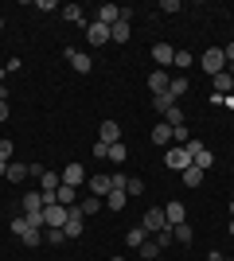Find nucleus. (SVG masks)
Here are the masks:
<instances>
[{"label": "nucleus", "instance_id": "obj_28", "mask_svg": "<svg viewBox=\"0 0 234 261\" xmlns=\"http://www.w3.org/2000/svg\"><path fill=\"white\" fill-rule=\"evenodd\" d=\"M164 125H172V129H179V125H184V109H179V106H172V109H168V113H164Z\"/></svg>", "mask_w": 234, "mask_h": 261}, {"label": "nucleus", "instance_id": "obj_18", "mask_svg": "<svg viewBox=\"0 0 234 261\" xmlns=\"http://www.w3.org/2000/svg\"><path fill=\"white\" fill-rule=\"evenodd\" d=\"M148 141H152V144H168V141H172V125H164V121H160V125L148 133Z\"/></svg>", "mask_w": 234, "mask_h": 261}, {"label": "nucleus", "instance_id": "obj_45", "mask_svg": "<svg viewBox=\"0 0 234 261\" xmlns=\"http://www.w3.org/2000/svg\"><path fill=\"white\" fill-rule=\"evenodd\" d=\"M219 261H234V257H219Z\"/></svg>", "mask_w": 234, "mask_h": 261}, {"label": "nucleus", "instance_id": "obj_44", "mask_svg": "<svg viewBox=\"0 0 234 261\" xmlns=\"http://www.w3.org/2000/svg\"><path fill=\"white\" fill-rule=\"evenodd\" d=\"M110 261H125V257H110Z\"/></svg>", "mask_w": 234, "mask_h": 261}, {"label": "nucleus", "instance_id": "obj_1", "mask_svg": "<svg viewBox=\"0 0 234 261\" xmlns=\"http://www.w3.org/2000/svg\"><path fill=\"white\" fill-rule=\"evenodd\" d=\"M199 66L207 70V74H223V70H226V55H223V47H207V51L199 55Z\"/></svg>", "mask_w": 234, "mask_h": 261}, {"label": "nucleus", "instance_id": "obj_6", "mask_svg": "<svg viewBox=\"0 0 234 261\" xmlns=\"http://www.w3.org/2000/svg\"><path fill=\"white\" fill-rule=\"evenodd\" d=\"M172 59H176V47H172V43H156V47H152V63H156V70L172 66Z\"/></svg>", "mask_w": 234, "mask_h": 261}, {"label": "nucleus", "instance_id": "obj_24", "mask_svg": "<svg viewBox=\"0 0 234 261\" xmlns=\"http://www.w3.org/2000/svg\"><path fill=\"white\" fill-rule=\"evenodd\" d=\"M28 175H32V168H23V164H8V179H12V184H23Z\"/></svg>", "mask_w": 234, "mask_h": 261}, {"label": "nucleus", "instance_id": "obj_26", "mask_svg": "<svg viewBox=\"0 0 234 261\" xmlns=\"http://www.w3.org/2000/svg\"><path fill=\"white\" fill-rule=\"evenodd\" d=\"M172 238H176L179 246H191V226H188V222H179V226H172Z\"/></svg>", "mask_w": 234, "mask_h": 261}, {"label": "nucleus", "instance_id": "obj_19", "mask_svg": "<svg viewBox=\"0 0 234 261\" xmlns=\"http://www.w3.org/2000/svg\"><path fill=\"white\" fill-rule=\"evenodd\" d=\"M55 203H63V207H78V195H74V187H67V184H63V187L55 191Z\"/></svg>", "mask_w": 234, "mask_h": 261}, {"label": "nucleus", "instance_id": "obj_41", "mask_svg": "<svg viewBox=\"0 0 234 261\" xmlns=\"http://www.w3.org/2000/svg\"><path fill=\"white\" fill-rule=\"evenodd\" d=\"M230 238H234V218H230Z\"/></svg>", "mask_w": 234, "mask_h": 261}, {"label": "nucleus", "instance_id": "obj_15", "mask_svg": "<svg viewBox=\"0 0 234 261\" xmlns=\"http://www.w3.org/2000/svg\"><path fill=\"white\" fill-rule=\"evenodd\" d=\"M125 203H129L125 187H110V195H106V207H110V211H125Z\"/></svg>", "mask_w": 234, "mask_h": 261}, {"label": "nucleus", "instance_id": "obj_23", "mask_svg": "<svg viewBox=\"0 0 234 261\" xmlns=\"http://www.w3.org/2000/svg\"><path fill=\"white\" fill-rule=\"evenodd\" d=\"M125 160H129V148H125L121 141L110 144V164H113V168H117V164H125Z\"/></svg>", "mask_w": 234, "mask_h": 261}, {"label": "nucleus", "instance_id": "obj_32", "mask_svg": "<svg viewBox=\"0 0 234 261\" xmlns=\"http://www.w3.org/2000/svg\"><path fill=\"white\" fill-rule=\"evenodd\" d=\"M20 238H23V246H39V242H43V234H39L35 226H28V230L20 234Z\"/></svg>", "mask_w": 234, "mask_h": 261}, {"label": "nucleus", "instance_id": "obj_10", "mask_svg": "<svg viewBox=\"0 0 234 261\" xmlns=\"http://www.w3.org/2000/svg\"><path fill=\"white\" fill-rule=\"evenodd\" d=\"M59 175H63V184H67V187H78L82 179H86V168H82V164H67Z\"/></svg>", "mask_w": 234, "mask_h": 261}, {"label": "nucleus", "instance_id": "obj_27", "mask_svg": "<svg viewBox=\"0 0 234 261\" xmlns=\"http://www.w3.org/2000/svg\"><path fill=\"white\" fill-rule=\"evenodd\" d=\"M137 253H141V261H152V257H160V246H156V242H141V250H137Z\"/></svg>", "mask_w": 234, "mask_h": 261}, {"label": "nucleus", "instance_id": "obj_22", "mask_svg": "<svg viewBox=\"0 0 234 261\" xmlns=\"http://www.w3.org/2000/svg\"><path fill=\"white\" fill-rule=\"evenodd\" d=\"M172 106H176V98H172V94H152V109H156V113H168Z\"/></svg>", "mask_w": 234, "mask_h": 261}, {"label": "nucleus", "instance_id": "obj_5", "mask_svg": "<svg viewBox=\"0 0 234 261\" xmlns=\"http://www.w3.org/2000/svg\"><path fill=\"white\" fill-rule=\"evenodd\" d=\"M145 230H152V234H160V230H168L164 207H148V211H145Z\"/></svg>", "mask_w": 234, "mask_h": 261}, {"label": "nucleus", "instance_id": "obj_36", "mask_svg": "<svg viewBox=\"0 0 234 261\" xmlns=\"http://www.w3.org/2000/svg\"><path fill=\"white\" fill-rule=\"evenodd\" d=\"M94 160H110V144L94 141Z\"/></svg>", "mask_w": 234, "mask_h": 261}, {"label": "nucleus", "instance_id": "obj_13", "mask_svg": "<svg viewBox=\"0 0 234 261\" xmlns=\"http://www.w3.org/2000/svg\"><path fill=\"white\" fill-rule=\"evenodd\" d=\"M215 94H219V98L234 94V70H223V74H215Z\"/></svg>", "mask_w": 234, "mask_h": 261}, {"label": "nucleus", "instance_id": "obj_2", "mask_svg": "<svg viewBox=\"0 0 234 261\" xmlns=\"http://www.w3.org/2000/svg\"><path fill=\"white\" fill-rule=\"evenodd\" d=\"M67 215H70V207H63V203H47V207H43V226L63 230V226H67Z\"/></svg>", "mask_w": 234, "mask_h": 261}, {"label": "nucleus", "instance_id": "obj_35", "mask_svg": "<svg viewBox=\"0 0 234 261\" xmlns=\"http://www.w3.org/2000/svg\"><path fill=\"white\" fill-rule=\"evenodd\" d=\"M156 246H160V250H164V246H172V242H176V238H172V226H168V230H160V234H156Z\"/></svg>", "mask_w": 234, "mask_h": 261}, {"label": "nucleus", "instance_id": "obj_31", "mask_svg": "<svg viewBox=\"0 0 234 261\" xmlns=\"http://www.w3.org/2000/svg\"><path fill=\"white\" fill-rule=\"evenodd\" d=\"M172 63H176L179 70H188V66L195 63V55H191V51H184V47H179V51H176V59H172Z\"/></svg>", "mask_w": 234, "mask_h": 261}, {"label": "nucleus", "instance_id": "obj_42", "mask_svg": "<svg viewBox=\"0 0 234 261\" xmlns=\"http://www.w3.org/2000/svg\"><path fill=\"white\" fill-rule=\"evenodd\" d=\"M230 218H234V199H230Z\"/></svg>", "mask_w": 234, "mask_h": 261}, {"label": "nucleus", "instance_id": "obj_33", "mask_svg": "<svg viewBox=\"0 0 234 261\" xmlns=\"http://www.w3.org/2000/svg\"><path fill=\"white\" fill-rule=\"evenodd\" d=\"M43 242H51V246H63V242H67V234H63V230H55V226H47Z\"/></svg>", "mask_w": 234, "mask_h": 261}, {"label": "nucleus", "instance_id": "obj_9", "mask_svg": "<svg viewBox=\"0 0 234 261\" xmlns=\"http://www.w3.org/2000/svg\"><path fill=\"white\" fill-rule=\"evenodd\" d=\"M98 141H101V144H117V141H121V125H117V121H101Z\"/></svg>", "mask_w": 234, "mask_h": 261}, {"label": "nucleus", "instance_id": "obj_43", "mask_svg": "<svg viewBox=\"0 0 234 261\" xmlns=\"http://www.w3.org/2000/svg\"><path fill=\"white\" fill-rule=\"evenodd\" d=\"M0 32H4V16H0Z\"/></svg>", "mask_w": 234, "mask_h": 261}, {"label": "nucleus", "instance_id": "obj_16", "mask_svg": "<svg viewBox=\"0 0 234 261\" xmlns=\"http://www.w3.org/2000/svg\"><path fill=\"white\" fill-rule=\"evenodd\" d=\"M129 35H133V28H129L125 20H117L110 28V43H129Z\"/></svg>", "mask_w": 234, "mask_h": 261}, {"label": "nucleus", "instance_id": "obj_29", "mask_svg": "<svg viewBox=\"0 0 234 261\" xmlns=\"http://www.w3.org/2000/svg\"><path fill=\"white\" fill-rule=\"evenodd\" d=\"M63 16H67L70 23H82V28H86V16H82V8H78V4H67V8H63Z\"/></svg>", "mask_w": 234, "mask_h": 261}, {"label": "nucleus", "instance_id": "obj_38", "mask_svg": "<svg viewBox=\"0 0 234 261\" xmlns=\"http://www.w3.org/2000/svg\"><path fill=\"white\" fill-rule=\"evenodd\" d=\"M23 230H28V218H12V234H16V238H20V234H23Z\"/></svg>", "mask_w": 234, "mask_h": 261}, {"label": "nucleus", "instance_id": "obj_21", "mask_svg": "<svg viewBox=\"0 0 234 261\" xmlns=\"http://www.w3.org/2000/svg\"><path fill=\"white\" fill-rule=\"evenodd\" d=\"M191 164H195V168H199V172H207V168H211V164H215V156H211V148H199V152L191 156Z\"/></svg>", "mask_w": 234, "mask_h": 261}, {"label": "nucleus", "instance_id": "obj_40", "mask_svg": "<svg viewBox=\"0 0 234 261\" xmlns=\"http://www.w3.org/2000/svg\"><path fill=\"white\" fill-rule=\"evenodd\" d=\"M0 121H8V101H0Z\"/></svg>", "mask_w": 234, "mask_h": 261}, {"label": "nucleus", "instance_id": "obj_7", "mask_svg": "<svg viewBox=\"0 0 234 261\" xmlns=\"http://www.w3.org/2000/svg\"><path fill=\"white\" fill-rule=\"evenodd\" d=\"M110 187H113V175H110V172H98L94 179H90V195L106 199V195H110Z\"/></svg>", "mask_w": 234, "mask_h": 261}, {"label": "nucleus", "instance_id": "obj_25", "mask_svg": "<svg viewBox=\"0 0 234 261\" xmlns=\"http://www.w3.org/2000/svg\"><path fill=\"white\" fill-rule=\"evenodd\" d=\"M179 175H184V184H188V187H199V184H203V172L195 168V164H191V168H184Z\"/></svg>", "mask_w": 234, "mask_h": 261}, {"label": "nucleus", "instance_id": "obj_11", "mask_svg": "<svg viewBox=\"0 0 234 261\" xmlns=\"http://www.w3.org/2000/svg\"><path fill=\"white\" fill-rule=\"evenodd\" d=\"M168 86H172V74H168V70H152V74H148V90H152V94H168Z\"/></svg>", "mask_w": 234, "mask_h": 261}, {"label": "nucleus", "instance_id": "obj_30", "mask_svg": "<svg viewBox=\"0 0 234 261\" xmlns=\"http://www.w3.org/2000/svg\"><path fill=\"white\" fill-rule=\"evenodd\" d=\"M125 242H129L133 250H141V242H145V226H137V230H125Z\"/></svg>", "mask_w": 234, "mask_h": 261}, {"label": "nucleus", "instance_id": "obj_34", "mask_svg": "<svg viewBox=\"0 0 234 261\" xmlns=\"http://www.w3.org/2000/svg\"><path fill=\"white\" fill-rule=\"evenodd\" d=\"M141 191H145V184H141L137 175H129V184H125V195H141Z\"/></svg>", "mask_w": 234, "mask_h": 261}, {"label": "nucleus", "instance_id": "obj_17", "mask_svg": "<svg viewBox=\"0 0 234 261\" xmlns=\"http://www.w3.org/2000/svg\"><path fill=\"white\" fill-rule=\"evenodd\" d=\"M101 207H106V199H98V195H90V199H78V211H82V215H98Z\"/></svg>", "mask_w": 234, "mask_h": 261}, {"label": "nucleus", "instance_id": "obj_37", "mask_svg": "<svg viewBox=\"0 0 234 261\" xmlns=\"http://www.w3.org/2000/svg\"><path fill=\"white\" fill-rule=\"evenodd\" d=\"M0 164H12V141H0Z\"/></svg>", "mask_w": 234, "mask_h": 261}, {"label": "nucleus", "instance_id": "obj_14", "mask_svg": "<svg viewBox=\"0 0 234 261\" xmlns=\"http://www.w3.org/2000/svg\"><path fill=\"white\" fill-rule=\"evenodd\" d=\"M164 218H168V226L188 222V211H184V203H168V207H164Z\"/></svg>", "mask_w": 234, "mask_h": 261}, {"label": "nucleus", "instance_id": "obj_39", "mask_svg": "<svg viewBox=\"0 0 234 261\" xmlns=\"http://www.w3.org/2000/svg\"><path fill=\"white\" fill-rule=\"evenodd\" d=\"M223 55H226V66H234V43H226V47H223Z\"/></svg>", "mask_w": 234, "mask_h": 261}, {"label": "nucleus", "instance_id": "obj_12", "mask_svg": "<svg viewBox=\"0 0 234 261\" xmlns=\"http://www.w3.org/2000/svg\"><path fill=\"white\" fill-rule=\"evenodd\" d=\"M86 35H90V43H110V28H106V23H98V20H90L86 23Z\"/></svg>", "mask_w": 234, "mask_h": 261}, {"label": "nucleus", "instance_id": "obj_4", "mask_svg": "<svg viewBox=\"0 0 234 261\" xmlns=\"http://www.w3.org/2000/svg\"><path fill=\"white\" fill-rule=\"evenodd\" d=\"M86 215H82V211L78 207H70V215H67V226H63V234H67V238H78V234H86Z\"/></svg>", "mask_w": 234, "mask_h": 261}, {"label": "nucleus", "instance_id": "obj_3", "mask_svg": "<svg viewBox=\"0 0 234 261\" xmlns=\"http://www.w3.org/2000/svg\"><path fill=\"white\" fill-rule=\"evenodd\" d=\"M164 164H168V168H176V172H184V168H191V152L184 148V144H179V148H168Z\"/></svg>", "mask_w": 234, "mask_h": 261}, {"label": "nucleus", "instance_id": "obj_20", "mask_svg": "<svg viewBox=\"0 0 234 261\" xmlns=\"http://www.w3.org/2000/svg\"><path fill=\"white\" fill-rule=\"evenodd\" d=\"M188 86H191V82H188V78H184V74H176V78H172V86H168V94H172V98H184V94H188Z\"/></svg>", "mask_w": 234, "mask_h": 261}, {"label": "nucleus", "instance_id": "obj_8", "mask_svg": "<svg viewBox=\"0 0 234 261\" xmlns=\"http://www.w3.org/2000/svg\"><path fill=\"white\" fill-rule=\"evenodd\" d=\"M67 63L74 66L78 74H90V66H94V59H90V55H82V51H74V47H67Z\"/></svg>", "mask_w": 234, "mask_h": 261}]
</instances>
